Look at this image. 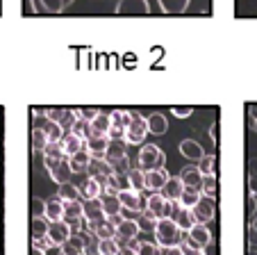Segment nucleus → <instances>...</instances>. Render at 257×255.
<instances>
[{"label": "nucleus", "instance_id": "obj_39", "mask_svg": "<svg viewBox=\"0 0 257 255\" xmlns=\"http://www.w3.org/2000/svg\"><path fill=\"white\" fill-rule=\"evenodd\" d=\"M200 196H203V192L185 187V192H182V196H180V205H182V207H194L196 203L200 201Z\"/></svg>", "mask_w": 257, "mask_h": 255}, {"label": "nucleus", "instance_id": "obj_52", "mask_svg": "<svg viewBox=\"0 0 257 255\" xmlns=\"http://www.w3.org/2000/svg\"><path fill=\"white\" fill-rule=\"evenodd\" d=\"M248 244H250L252 248L257 246V230L252 226H248Z\"/></svg>", "mask_w": 257, "mask_h": 255}, {"label": "nucleus", "instance_id": "obj_16", "mask_svg": "<svg viewBox=\"0 0 257 255\" xmlns=\"http://www.w3.org/2000/svg\"><path fill=\"white\" fill-rule=\"evenodd\" d=\"M62 148H64V155L71 157V155L80 153L82 148H87V139L80 135H73V132H66V135L62 137Z\"/></svg>", "mask_w": 257, "mask_h": 255}, {"label": "nucleus", "instance_id": "obj_56", "mask_svg": "<svg viewBox=\"0 0 257 255\" xmlns=\"http://www.w3.org/2000/svg\"><path fill=\"white\" fill-rule=\"evenodd\" d=\"M250 116H252V130L257 132V107H252L250 110Z\"/></svg>", "mask_w": 257, "mask_h": 255}, {"label": "nucleus", "instance_id": "obj_7", "mask_svg": "<svg viewBox=\"0 0 257 255\" xmlns=\"http://www.w3.org/2000/svg\"><path fill=\"white\" fill-rule=\"evenodd\" d=\"M87 174H89V178L98 180V183H100L102 187H105L107 178H109V176L114 174V168H112V164L107 162L105 157H91V164H89Z\"/></svg>", "mask_w": 257, "mask_h": 255}, {"label": "nucleus", "instance_id": "obj_23", "mask_svg": "<svg viewBox=\"0 0 257 255\" xmlns=\"http://www.w3.org/2000/svg\"><path fill=\"white\" fill-rule=\"evenodd\" d=\"M180 153H182V157L194 159V162H200V159L205 157L203 146H200L198 141H194V139H185V141H182V144H180Z\"/></svg>", "mask_w": 257, "mask_h": 255}, {"label": "nucleus", "instance_id": "obj_36", "mask_svg": "<svg viewBox=\"0 0 257 255\" xmlns=\"http://www.w3.org/2000/svg\"><path fill=\"white\" fill-rule=\"evenodd\" d=\"M137 226H139L141 232H155L157 228V219L153 217L151 212H141L139 217H137Z\"/></svg>", "mask_w": 257, "mask_h": 255}, {"label": "nucleus", "instance_id": "obj_21", "mask_svg": "<svg viewBox=\"0 0 257 255\" xmlns=\"http://www.w3.org/2000/svg\"><path fill=\"white\" fill-rule=\"evenodd\" d=\"M84 207V221H98V219H105V210H102L100 198H87L82 203Z\"/></svg>", "mask_w": 257, "mask_h": 255}, {"label": "nucleus", "instance_id": "obj_38", "mask_svg": "<svg viewBox=\"0 0 257 255\" xmlns=\"http://www.w3.org/2000/svg\"><path fill=\"white\" fill-rule=\"evenodd\" d=\"M102 185L98 183V180H93V178H89L87 183L82 185V196L84 198H100L102 196Z\"/></svg>", "mask_w": 257, "mask_h": 255}, {"label": "nucleus", "instance_id": "obj_46", "mask_svg": "<svg viewBox=\"0 0 257 255\" xmlns=\"http://www.w3.org/2000/svg\"><path fill=\"white\" fill-rule=\"evenodd\" d=\"M98 114H100V110H98V107H80V110H78V116H80V119H84V121H93Z\"/></svg>", "mask_w": 257, "mask_h": 255}, {"label": "nucleus", "instance_id": "obj_22", "mask_svg": "<svg viewBox=\"0 0 257 255\" xmlns=\"http://www.w3.org/2000/svg\"><path fill=\"white\" fill-rule=\"evenodd\" d=\"M100 203H102V210H105L107 217H116V214H121V212H123V205H121V198H118V194L105 192L100 196Z\"/></svg>", "mask_w": 257, "mask_h": 255}, {"label": "nucleus", "instance_id": "obj_6", "mask_svg": "<svg viewBox=\"0 0 257 255\" xmlns=\"http://www.w3.org/2000/svg\"><path fill=\"white\" fill-rule=\"evenodd\" d=\"M112 119V128H109V139H125V130H127V123L132 119V112L127 110H114L109 114Z\"/></svg>", "mask_w": 257, "mask_h": 255}, {"label": "nucleus", "instance_id": "obj_5", "mask_svg": "<svg viewBox=\"0 0 257 255\" xmlns=\"http://www.w3.org/2000/svg\"><path fill=\"white\" fill-rule=\"evenodd\" d=\"M46 116H48V119H53L55 123L62 125L64 135H66V132H71L73 123L78 121V110H71V107H48Z\"/></svg>", "mask_w": 257, "mask_h": 255}, {"label": "nucleus", "instance_id": "obj_12", "mask_svg": "<svg viewBox=\"0 0 257 255\" xmlns=\"http://www.w3.org/2000/svg\"><path fill=\"white\" fill-rule=\"evenodd\" d=\"M73 235V228L68 226L64 219H59V221H50V226H48V237H50V241H53L55 246H62L64 241H68V237Z\"/></svg>", "mask_w": 257, "mask_h": 255}, {"label": "nucleus", "instance_id": "obj_11", "mask_svg": "<svg viewBox=\"0 0 257 255\" xmlns=\"http://www.w3.org/2000/svg\"><path fill=\"white\" fill-rule=\"evenodd\" d=\"M191 212H194V217L198 223H207L214 219V214H216V205H214V198L209 196H200V201L196 203L194 207H191Z\"/></svg>", "mask_w": 257, "mask_h": 255}, {"label": "nucleus", "instance_id": "obj_9", "mask_svg": "<svg viewBox=\"0 0 257 255\" xmlns=\"http://www.w3.org/2000/svg\"><path fill=\"white\" fill-rule=\"evenodd\" d=\"M34 128H39V130L48 137V141H62V137H64L62 125L55 123V121L48 119L46 114L44 116H34Z\"/></svg>", "mask_w": 257, "mask_h": 255}, {"label": "nucleus", "instance_id": "obj_48", "mask_svg": "<svg viewBox=\"0 0 257 255\" xmlns=\"http://www.w3.org/2000/svg\"><path fill=\"white\" fill-rule=\"evenodd\" d=\"M246 212H248V217H255L257 214V196L255 194H250V196H248V203H246Z\"/></svg>", "mask_w": 257, "mask_h": 255}, {"label": "nucleus", "instance_id": "obj_8", "mask_svg": "<svg viewBox=\"0 0 257 255\" xmlns=\"http://www.w3.org/2000/svg\"><path fill=\"white\" fill-rule=\"evenodd\" d=\"M151 12L148 0H118L116 3V14L121 16H146Z\"/></svg>", "mask_w": 257, "mask_h": 255}, {"label": "nucleus", "instance_id": "obj_18", "mask_svg": "<svg viewBox=\"0 0 257 255\" xmlns=\"http://www.w3.org/2000/svg\"><path fill=\"white\" fill-rule=\"evenodd\" d=\"M171 176L166 174V168H155V171H146V189L151 192H162Z\"/></svg>", "mask_w": 257, "mask_h": 255}, {"label": "nucleus", "instance_id": "obj_20", "mask_svg": "<svg viewBox=\"0 0 257 255\" xmlns=\"http://www.w3.org/2000/svg\"><path fill=\"white\" fill-rule=\"evenodd\" d=\"M203 178L205 176L200 174L198 166H187V168H182V174H180V180L185 183V187L198 189V192H200V187H203Z\"/></svg>", "mask_w": 257, "mask_h": 255}, {"label": "nucleus", "instance_id": "obj_59", "mask_svg": "<svg viewBox=\"0 0 257 255\" xmlns=\"http://www.w3.org/2000/svg\"><path fill=\"white\" fill-rule=\"evenodd\" d=\"M68 5H73V0H64V7H68Z\"/></svg>", "mask_w": 257, "mask_h": 255}, {"label": "nucleus", "instance_id": "obj_14", "mask_svg": "<svg viewBox=\"0 0 257 255\" xmlns=\"http://www.w3.org/2000/svg\"><path fill=\"white\" fill-rule=\"evenodd\" d=\"M89 232L98 237V239H114L116 237V226H114L109 219H98V221H87Z\"/></svg>", "mask_w": 257, "mask_h": 255}, {"label": "nucleus", "instance_id": "obj_1", "mask_svg": "<svg viewBox=\"0 0 257 255\" xmlns=\"http://www.w3.org/2000/svg\"><path fill=\"white\" fill-rule=\"evenodd\" d=\"M155 237L160 246H180L185 237V230L178 226L175 219H157V228H155Z\"/></svg>", "mask_w": 257, "mask_h": 255}, {"label": "nucleus", "instance_id": "obj_2", "mask_svg": "<svg viewBox=\"0 0 257 255\" xmlns=\"http://www.w3.org/2000/svg\"><path fill=\"white\" fill-rule=\"evenodd\" d=\"M166 164V155L162 153L160 146L155 144H146L139 150V168L144 171H155V168H164Z\"/></svg>", "mask_w": 257, "mask_h": 255}, {"label": "nucleus", "instance_id": "obj_54", "mask_svg": "<svg viewBox=\"0 0 257 255\" xmlns=\"http://www.w3.org/2000/svg\"><path fill=\"white\" fill-rule=\"evenodd\" d=\"M116 255H137V250L132 248V246H121V248H118V253Z\"/></svg>", "mask_w": 257, "mask_h": 255}, {"label": "nucleus", "instance_id": "obj_45", "mask_svg": "<svg viewBox=\"0 0 257 255\" xmlns=\"http://www.w3.org/2000/svg\"><path fill=\"white\" fill-rule=\"evenodd\" d=\"M44 157H66L62 148V141H50L44 148Z\"/></svg>", "mask_w": 257, "mask_h": 255}, {"label": "nucleus", "instance_id": "obj_13", "mask_svg": "<svg viewBox=\"0 0 257 255\" xmlns=\"http://www.w3.org/2000/svg\"><path fill=\"white\" fill-rule=\"evenodd\" d=\"M185 241L198 246V248H207V246L212 244V232H209V228L205 226V223H196V226L187 232V239Z\"/></svg>", "mask_w": 257, "mask_h": 255}, {"label": "nucleus", "instance_id": "obj_51", "mask_svg": "<svg viewBox=\"0 0 257 255\" xmlns=\"http://www.w3.org/2000/svg\"><path fill=\"white\" fill-rule=\"evenodd\" d=\"M32 246H37V248H44V250H48V248H53V241H50V237H46V239H32Z\"/></svg>", "mask_w": 257, "mask_h": 255}, {"label": "nucleus", "instance_id": "obj_43", "mask_svg": "<svg viewBox=\"0 0 257 255\" xmlns=\"http://www.w3.org/2000/svg\"><path fill=\"white\" fill-rule=\"evenodd\" d=\"M135 250H137V255H160V248H157L155 244H151V241H139L137 239Z\"/></svg>", "mask_w": 257, "mask_h": 255}, {"label": "nucleus", "instance_id": "obj_17", "mask_svg": "<svg viewBox=\"0 0 257 255\" xmlns=\"http://www.w3.org/2000/svg\"><path fill=\"white\" fill-rule=\"evenodd\" d=\"M127 141L125 139H112L109 141V146H107V153H105V159L109 164H116L121 162V159L127 157Z\"/></svg>", "mask_w": 257, "mask_h": 255}, {"label": "nucleus", "instance_id": "obj_29", "mask_svg": "<svg viewBox=\"0 0 257 255\" xmlns=\"http://www.w3.org/2000/svg\"><path fill=\"white\" fill-rule=\"evenodd\" d=\"M64 217V201L59 196H53L46 201V219L48 221H59Z\"/></svg>", "mask_w": 257, "mask_h": 255}, {"label": "nucleus", "instance_id": "obj_57", "mask_svg": "<svg viewBox=\"0 0 257 255\" xmlns=\"http://www.w3.org/2000/svg\"><path fill=\"white\" fill-rule=\"evenodd\" d=\"M30 255H46V250H44V248H37V246H32V248H30Z\"/></svg>", "mask_w": 257, "mask_h": 255}, {"label": "nucleus", "instance_id": "obj_19", "mask_svg": "<svg viewBox=\"0 0 257 255\" xmlns=\"http://www.w3.org/2000/svg\"><path fill=\"white\" fill-rule=\"evenodd\" d=\"M125 189H132L127 174H116V171H114V174L107 178L105 192H109V194H121V192H125Z\"/></svg>", "mask_w": 257, "mask_h": 255}, {"label": "nucleus", "instance_id": "obj_30", "mask_svg": "<svg viewBox=\"0 0 257 255\" xmlns=\"http://www.w3.org/2000/svg\"><path fill=\"white\" fill-rule=\"evenodd\" d=\"M148 130H151L153 135H164V132L169 130V121H166V116L160 114V112L151 114L148 116Z\"/></svg>", "mask_w": 257, "mask_h": 255}, {"label": "nucleus", "instance_id": "obj_50", "mask_svg": "<svg viewBox=\"0 0 257 255\" xmlns=\"http://www.w3.org/2000/svg\"><path fill=\"white\" fill-rule=\"evenodd\" d=\"M182 250H185V255H207L203 248H198V246L189 244V241H185V244H182Z\"/></svg>", "mask_w": 257, "mask_h": 255}, {"label": "nucleus", "instance_id": "obj_27", "mask_svg": "<svg viewBox=\"0 0 257 255\" xmlns=\"http://www.w3.org/2000/svg\"><path fill=\"white\" fill-rule=\"evenodd\" d=\"M89 123H91V135L109 137V128H112V119H109V114L100 112V114H98L93 121H89Z\"/></svg>", "mask_w": 257, "mask_h": 255}, {"label": "nucleus", "instance_id": "obj_55", "mask_svg": "<svg viewBox=\"0 0 257 255\" xmlns=\"http://www.w3.org/2000/svg\"><path fill=\"white\" fill-rule=\"evenodd\" d=\"M248 174H250V176H257V157H252L250 162H248Z\"/></svg>", "mask_w": 257, "mask_h": 255}, {"label": "nucleus", "instance_id": "obj_28", "mask_svg": "<svg viewBox=\"0 0 257 255\" xmlns=\"http://www.w3.org/2000/svg\"><path fill=\"white\" fill-rule=\"evenodd\" d=\"M32 10L37 12V14H41V12L59 14V12H64L66 7H64V0H32Z\"/></svg>", "mask_w": 257, "mask_h": 255}, {"label": "nucleus", "instance_id": "obj_3", "mask_svg": "<svg viewBox=\"0 0 257 255\" xmlns=\"http://www.w3.org/2000/svg\"><path fill=\"white\" fill-rule=\"evenodd\" d=\"M44 159H46V168H48L50 178L57 185L71 180L73 168H71V164H68V157H44Z\"/></svg>", "mask_w": 257, "mask_h": 255}, {"label": "nucleus", "instance_id": "obj_33", "mask_svg": "<svg viewBox=\"0 0 257 255\" xmlns=\"http://www.w3.org/2000/svg\"><path fill=\"white\" fill-rule=\"evenodd\" d=\"M48 226L50 221L46 217H34L32 219V239H46L48 237Z\"/></svg>", "mask_w": 257, "mask_h": 255}, {"label": "nucleus", "instance_id": "obj_15", "mask_svg": "<svg viewBox=\"0 0 257 255\" xmlns=\"http://www.w3.org/2000/svg\"><path fill=\"white\" fill-rule=\"evenodd\" d=\"M118 198H121V205L125 212H141L146 207V201L137 189H125V192L118 194Z\"/></svg>", "mask_w": 257, "mask_h": 255}, {"label": "nucleus", "instance_id": "obj_42", "mask_svg": "<svg viewBox=\"0 0 257 255\" xmlns=\"http://www.w3.org/2000/svg\"><path fill=\"white\" fill-rule=\"evenodd\" d=\"M48 144H50L48 137H46L44 132L39 130V128H32V146H34V150H39V153H44V148H46Z\"/></svg>", "mask_w": 257, "mask_h": 255}, {"label": "nucleus", "instance_id": "obj_4", "mask_svg": "<svg viewBox=\"0 0 257 255\" xmlns=\"http://www.w3.org/2000/svg\"><path fill=\"white\" fill-rule=\"evenodd\" d=\"M148 119H144L141 114L132 112V119L127 123V130H125V141L127 144H144L146 135H148Z\"/></svg>", "mask_w": 257, "mask_h": 255}, {"label": "nucleus", "instance_id": "obj_40", "mask_svg": "<svg viewBox=\"0 0 257 255\" xmlns=\"http://www.w3.org/2000/svg\"><path fill=\"white\" fill-rule=\"evenodd\" d=\"M203 176H216V155H205L198 164Z\"/></svg>", "mask_w": 257, "mask_h": 255}, {"label": "nucleus", "instance_id": "obj_44", "mask_svg": "<svg viewBox=\"0 0 257 255\" xmlns=\"http://www.w3.org/2000/svg\"><path fill=\"white\" fill-rule=\"evenodd\" d=\"M118 241H116V237L114 239H100V255H116L118 253Z\"/></svg>", "mask_w": 257, "mask_h": 255}, {"label": "nucleus", "instance_id": "obj_58", "mask_svg": "<svg viewBox=\"0 0 257 255\" xmlns=\"http://www.w3.org/2000/svg\"><path fill=\"white\" fill-rule=\"evenodd\" d=\"M250 226H252V228H255V230H257V214H255V217L250 219Z\"/></svg>", "mask_w": 257, "mask_h": 255}, {"label": "nucleus", "instance_id": "obj_35", "mask_svg": "<svg viewBox=\"0 0 257 255\" xmlns=\"http://www.w3.org/2000/svg\"><path fill=\"white\" fill-rule=\"evenodd\" d=\"M80 189L75 187V185H71V183H62L59 185V189H57V196L62 198V201H80Z\"/></svg>", "mask_w": 257, "mask_h": 255}, {"label": "nucleus", "instance_id": "obj_24", "mask_svg": "<svg viewBox=\"0 0 257 255\" xmlns=\"http://www.w3.org/2000/svg\"><path fill=\"white\" fill-rule=\"evenodd\" d=\"M91 157H93V155L89 153L87 148H82L80 153L71 155V157H68V164H71L73 174H84V171L89 168V164H91Z\"/></svg>", "mask_w": 257, "mask_h": 255}, {"label": "nucleus", "instance_id": "obj_34", "mask_svg": "<svg viewBox=\"0 0 257 255\" xmlns=\"http://www.w3.org/2000/svg\"><path fill=\"white\" fill-rule=\"evenodd\" d=\"M82 239H84V255H100V239L93 232L82 230Z\"/></svg>", "mask_w": 257, "mask_h": 255}, {"label": "nucleus", "instance_id": "obj_41", "mask_svg": "<svg viewBox=\"0 0 257 255\" xmlns=\"http://www.w3.org/2000/svg\"><path fill=\"white\" fill-rule=\"evenodd\" d=\"M200 192H203V196H209L214 198L218 192V185H216V176H205L203 178V187H200Z\"/></svg>", "mask_w": 257, "mask_h": 255}, {"label": "nucleus", "instance_id": "obj_47", "mask_svg": "<svg viewBox=\"0 0 257 255\" xmlns=\"http://www.w3.org/2000/svg\"><path fill=\"white\" fill-rule=\"evenodd\" d=\"M160 255H185L182 244L180 246H160Z\"/></svg>", "mask_w": 257, "mask_h": 255}, {"label": "nucleus", "instance_id": "obj_26", "mask_svg": "<svg viewBox=\"0 0 257 255\" xmlns=\"http://www.w3.org/2000/svg\"><path fill=\"white\" fill-rule=\"evenodd\" d=\"M109 141H112L109 137H98V135H91V137L87 139V150L93 155V157H105Z\"/></svg>", "mask_w": 257, "mask_h": 255}, {"label": "nucleus", "instance_id": "obj_53", "mask_svg": "<svg viewBox=\"0 0 257 255\" xmlns=\"http://www.w3.org/2000/svg\"><path fill=\"white\" fill-rule=\"evenodd\" d=\"M248 189H250V194L257 196V176H248Z\"/></svg>", "mask_w": 257, "mask_h": 255}, {"label": "nucleus", "instance_id": "obj_25", "mask_svg": "<svg viewBox=\"0 0 257 255\" xmlns=\"http://www.w3.org/2000/svg\"><path fill=\"white\" fill-rule=\"evenodd\" d=\"M182 192H185V183H182V180H180V176H178V178H169V183L162 187L160 194L164 198H169V201H180Z\"/></svg>", "mask_w": 257, "mask_h": 255}, {"label": "nucleus", "instance_id": "obj_32", "mask_svg": "<svg viewBox=\"0 0 257 255\" xmlns=\"http://www.w3.org/2000/svg\"><path fill=\"white\" fill-rule=\"evenodd\" d=\"M189 3L191 0H160V7L166 14H182L189 7Z\"/></svg>", "mask_w": 257, "mask_h": 255}, {"label": "nucleus", "instance_id": "obj_10", "mask_svg": "<svg viewBox=\"0 0 257 255\" xmlns=\"http://www.w3.org/2000/svg\"><path fill=\"white\" fill-rule=\"evenodd\" d=\"M139 226H137V219H123L116 226V241L118 246H130L132 239L139 237Z\"/></svg>", "mask_w": 257, "mask_h": 255}, {"label": "nucleus", "instance_id": "obj_37", "mask_svg": "<svg viewBox=\"0 0 257 255\" xmlns=\"http://www.w3.org/2000/svg\"><path fill=\"white\" fill-rule=\"evenodd\" d=\"M127 178H130V185L132 189H137V192H141V189H146V171L144 168H130L127 171Z\"/></svg>", "mask_w": 257, "mask_h": 255}, {"label": "nucleus", "instance_id": "obj_31", "mask_svg": "<svg viewBox=\"0 0 257 255\" xmlns=\"http://www.w3.org/2000/svg\"><path fill=\"white\" fill-rule=\"evenodd\" d=\"M175 221H178V226L182 228L185 232H189L191 228L196 226V217H194V212H191V207H180V212H178V217H175Z\"/></svg>", "mask_w": 257, "mask_h": 255}, {"label": "nucleus", "instance_id": "obj_49", "mask_svg": "<svg viewBox=\"0 0 257 255\" xmlns=\"http://www.w3.org/2000/svg\"><path fill=\"white\" fill-rule=\"evenodd\" d=\"M171 112H173V114L175 116H178V119H187V116H191V114H194V107H173V110H171Z\"/></svg>", "mask_w": 257, "mask_h": 255}]
</instances>
